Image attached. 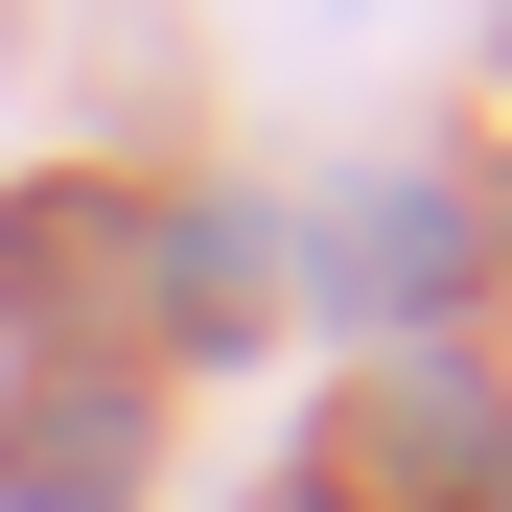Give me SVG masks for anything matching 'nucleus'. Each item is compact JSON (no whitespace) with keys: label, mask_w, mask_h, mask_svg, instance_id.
Instances as JSON below:
<instances>
[{"label":"nucleus","mask_w":512,"mask_h":512,"mask_svg":"<svg viewBox=\"0 0 512 512\" xmlns=\"http://www.w3.org/2000/svg\"><path fill=\"white\" fill-rule=\"evenodd\" d=\"M117 489H140V419L117 396H47L24 419V512H117Z\"/></svg>","instance_id":"f257e3e1"}]
</instances>
